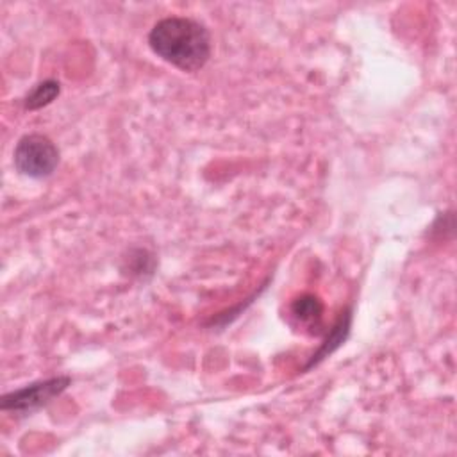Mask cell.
Segmentation results:
<instances>
[{
	"label": "cell",
	"mask_w": 457,
	"mask_h": 457,
	"mask_svg": "<svg viewBox=\"0 0 457 457\" xmlns=\"http://www.w3.org/2000/svg\"><path fill=\"white\" fill-rule=\"evenodd\" d=\"M59 150L50 137L43 134L23 136L14 148L16 170L30 179H45L55 171Z\"/></svg>",
	"instance_id": "obj_2"
},
{
	"label": "cell",
	"mask_w": 457,
	"mask_h": 457,
	"mask_svg": "<svg viewBox=\"0 0 457 457\" xmlns=\"http://www.w3.org/2000/svg\"><path fill=\"white\" fill-rule=\"evenodd\" d=\"M320 312H321V305L314 296H302L293 303V314L303 321L320 318Z\"/></svg>",
	"instance_id": "obj_6"
},
{
	"label": "cell",
	"mask_w": 457,
	"mask_h": 457,
	"mask_svg": "<svg viewBox=\"0 0 457 457\" xmlns=\"http://www.w3.org/2000/svg\"><path fill=\"white\" fill-rule=\"evenodd\" d=\"M148 45L162 61L182 71H196L211 57V36L205 25L184 16L159 20L150 34Z\"/></svg>",
	"instance_id": "obj_1"
},
{
	"label": "cell",
	"mask_w": 457,
	"mask_h": 457,
	"mask_svg": "<svg viewBox=\"0 0 457 457\" xmlns=\"http://www.w3.org/2000/svg\"><path fill=\"white\" fill-rule=\"evenodd\" d=\"M61 91V84L54 79H48V80H43V82H37L25 96V109L29 111H36V109H41L45 105H48Z\"/></svg>",
	"instance_id": "obj_5"
},
{
	"label": "cell",
	"mask_w": 457,
	"mask_h": 457,
	"mask_svg": "<svg viewBox=\"0 0 457 457\" xmlns=\"http://www.w3.org/2000/svg\"><path fill=\"white\" fill-rule=\"evenodd\" d=\"M350 321H352V314H350V311H345V312L339 316V320L336 321V325L332 327L330 336L325 339V343L320 346V350L312 355V359H311V362L307 364V368L318 364L323 357H327L328 353H332V352L345 341V337L348 336V330H350Z\"/></svg>",
	"instance_id": "obj_4"
},
{
	"label": "cell",
	"mask_w": 457,
	"mask_h": 457,
	"mask_svg": "<svg viewBox=\"0 0 457 457\" xmlns=\"http://www.w3.org/2000/svg\"><path fill=\"white\" fill-rule=\"evenodd\" d=\"M70 382H71L70 377H52L46 380L32 382L21 389L4 395L0 407L4 411L30 412V411L48 403L57 395H61L68 387Z\"/></svg>",
	"instance_id": "obj_3"
}]
</instances>
